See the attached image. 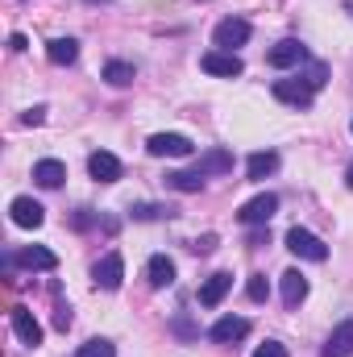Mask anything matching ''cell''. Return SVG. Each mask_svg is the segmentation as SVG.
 <instances>
[{"label":"cell","mask_w":353,"mask_h":357,"mask_svg":"<svg viewBox=\"0 0 353 357\" xmlns=\"http://www.w3.org/2000/svg\"><path fill=\"white\" fill-rule=\"evenodd\" d=\"M287 250H291L295 258H308V262H324V258H329V245H324V241H320L316 233L299 229V225H295V229L287 233Z\"/></svg>","instance_id":"6da1fadb"},{"label":"cell","mask_w":353,"mask_h":357,"mask_svg":"<svg viewBox=\"0 0 353 357\" xmlns=\"http://www.w3.org/2000/svg\"><path fill=\"white\" fill-rule=\"evenodd\" d=\"M250 21L246 17H225L216 29H212V42H216V50H233V46H246L250 42Z\"/></svg>","instance_id":"7a4b0ae2"},{"label":"cell","mask_w":353,"mask_h":357,"mask_svg":"<svg viewBox=\"0 0 353 357\" xmlns=\"http://www.w3.org/2000/svg\"><path fill=\"white\" fill-rule=\"evenodd\" d=\"M200 67H204L208 75H216V79H237V75L246 71V63H241L233 50H208V54L200 59Z\"/></svg>","instance_id":"3957f363"},{"label":"cell","mask_w":353,"mask_h":357,"mask_svg":"<svg viewBox=\"0 0 353 357\" xmlns=\"http://www.w3.org/2000/svg\"><path fill=\"white\" fill-rule=\"evenodd\" d=\"M8 324H13V333H17V341L21 345H42V324H38V316L25 307V303H17L13 312H8Z\"/></svg>","instance_id":"277c9868"},{"label":"cell","mask_w":353,"mask_h":357,"mask_svg":"<svg viewBox=\"0 0 353 357\" xmlns=\"http://www.w3.org/2000/svg\"><path fill=\"white\" fill-rule=\"evenodd\" d=\"M146 150L154 154V158H191V137H183V133H154L150 142H146Z\"/></svg>","instance_id":"5b68a950"},{"label":"cell","mask_w":353,"mask_h":357,"mask_svg":"<svg viewBox=\"0 0 353 357\" xmlns=\"http://www.w3.org/2000/svg\"><path fill=\"white\" fill-rule=\"evenodd\" d=\"M274 212H278V195L262 191V195H254V199H246V204L237 208V220L254 229V225H266V220H270Z\"/></svg>","instance_id":"8992f818"},{"label":"cell","mask_w":353,"mask_h":357,"mask_svg":"<svg viewBox=\"0 0 353 357\" xmlns=\"http://www.w3.org/2000/svg\"><path fill=\"white\" fill-rule=\"evenodd\" d=\"M8 216H13V225H17V229H42L46 208H42L33 195H17V199L8 204Z\"/></svg>","instance_id":"52a82bcc"},{"label":"cell","mask_w":353,"mask_h":357,"mask_svg":"<svg viewBox=\"0 0 353 357\" xmlns=\"http://www.w3.org/2000/svg\"><path fill=\"white\" fill-rule=\"evenodd\" d=\"M303 59H308V46H303V42H295V38H287V42H278V46H270V50H266V63H270L274 71L299 67Z\"/></svg>","instance_id":"ba28073f"},{"label":"cell","mask_w":353,"mask_h":357,"mask_svg":"<svg viewBox=\"0 0 353 357\" xmlns=\"http://www.w3.org/2000/svg\"><path fill=\"white\" fill-rule=\"evenodd\" d=\"M91 278H96V287H104V291H117L121 282H125V258L112 250V254H104L96 270H91Z\"/></svg>","instance_id":"9c48e42d"},{"label":"cell","mask_w":353,"mask_h":357,"mask_svg":"<svg viewBox=\"0 0 353 357\" xmlns=\"http://www.w3.org/2000/svg\"><path fill=\"white\" fill-rule=\"evenodd\" d=\"M208 337H212L216 345H233V341H246V337H250V320H246V316H220V320L208 328Z\"/></svg>","instance_id":"30bf717a"},{"label":"cell","mask_w":353,"mask_h":357,"mask_svg":"<svg viewBox=\"0 0 353 357\" xmlns=\"http://www.w3.org/2000/svg\"><path fill=\"white\" fill-rule=\"evenodd\" d=\"M229 291H233V274H229V270L212 274V278H208V282L200 287V307H220Z\"/></svg>","instance_id":"8fae6325"},{"label":"cell","mask_w":353,"mask_h":357,"mask_svg":"<svg viewBox=\"0 0 353 357\" xmlns=\"http://www.w3.org/2000/svg\"><path fill=\"white\" fill-rule=\"evenodd\" d=\"M8 262H17V266H25V270H54L59 266V254L46 250V245H25V250L13 254Z\"/></svg>","instance_id":"7c38bea8"},{"label":"cell","mask_w":353,"mask_h":357,"mask_svg":"<svg viewBox=\"0 0 353 357\" xmlns=\"http://www.w3.org/2000/svg\"><path fill=\"white\" fill-rule=\"evenodd\" d=\"M274 96H278L283 104H295V108H312V96H316V91L308 88L303 79H278V84H274Z\"/></svg>","instance_id":"4fadbf2b"},{"label":"cell","mask_w":353,"mask_h":357,"mask_svg":"<svg viewBox=\"0 0 353 357\" xmlns=\"http://www.w3.org/2000/svg\"><path fill=\"white\" fill-rule=\"evenodd\" d=\"M88 171H91L96 183H117V178H121V158L108 154V150H96L88 158Z\"/></svg>","instance_id":"5bb4252c"},{"label":"cell","mask_w":353,"mask_h":357,"mask_svg":"<svg viewBox=\"0 0 353 357\" xmlns=\"http://www.w3.org/2000/svg\"><path fill=\"white\" fill-rule=\"evenodd\" d=\"M350 354H353V320H341L324 341V357H350Z\"/></svg>","instance_id":"9a60e30c"},{"label":"cell","mask_w":353,"mask_h":357,"mask_svg":"<svg viewBox=\"0 0 353 357\" xmlns=\"http://www.w3.org/2000/svg\"><path fill=\"white\" fill-rule=\"evenodd\" d=\"M195 171H200V175H229V171H233V154L220 150V146H216V150H204L200 162H195Z\"/></svg>","instance_id":"2e32d148"},{"label":"cell","mask_w":353,"mask_h":357,"mask_svg":"<svg viewBox=\"0 0 353 357\" xmlns=\"http://www.w3.org/2000/svg\"><path fill=\"white\" fill-rule=\"evenodd\" d=\"M146 278H150V287H158V291L171 287V282H175V262H171L167 254H154V258L146 262Z\"/></svg>","instance_id":"e0dca14e"},{"label":"cell","mask_w":353,"mask_h":357,"mask_svg":"<svg viewBox=\"0 0 353 357\" xmlns=\"http://www.w3.org/2000/svg\"><path fill=\"white\" fill-rule=\"evenodd\" d=\"M303 299H308V278H303L299 270H287V274H283V303H287V307H299Z\"/></svg>","instance_id":"ac0fdd59"},{"label":"cell","mask_w":353,"mask_h":357,"mask_svg":"<svg viewBox=\"0 0 353 357\" xmlns=\"http://www.w3.org/2000/svg\"><path fill=\"white\" fill-rule=\"evenodd\" d=\"M46 59H50L54 67H71V63L80 59V46H75V38H54V42L46 46Z\"/></svg>","instance_id":"d6986e66"},{"label":"cell","mask_w":353,"mask_h":357,"mask_svg":"<svg viewBox=\"0 0 353 357\" xmlns=\"http://www.w3.org/2000/svg\"><path fill=\"white\" fill-rule=\"evenodd\" d=\"M33 178H38L42 187H63V178H67V167H63L59 158H42V162L33 167Z\"/></svg>","instance_id":"ffe728a7"},{"label":"cell","mask_w":353,"mask_h":357,"mask_svg":"<svg viewBox=\"0 0 353 357\" xmlns=\"http://www.w3.org/2000/svg\"><path fill=\"white\" fill-rule=\"evenodd\" d=\"M278 171V154L274 150H258V154H250V162H246V175L250 178H266Z\"/></svg>","instance_id":"44dd1931"},{"label":"cell","mask_w":353,"mask_h":357,"mask_svg":"<svg viewBox=\"0 0 353 357\" xmlns=\"http://www.w3.org/2000/svg\"><path fill=\"white\" fill-rule=\"evenodd\" d=\"M133 75H137V71H133L129 63H121V59L104 63V79H108L112 88H129V84H133Z\"/></svg>","instance_id":"7402d4cb"},{"label":"cell","mask_w":353,"mask_h":357,"mask_svg":"<svg viewBox=\"0 0 353 357\" xmlns=\"http://www.w3.org/2000/svg\"><path fill=\"white\" fill-rule=\"evenodd\" d=\"M167 187H175V191H187V195H191V191L204 187V175H200V171H171V175H167Z\"/></svg>","instance_id":"603a6c76"},{"label":"cell","mask_w":353,"mask_h":357,"mask_svg":"<svg viewBox=\"0 0 353 357\" xmlns=\"http://www.w3.org/2000/svg\"><path fill=\"white\" fill-rule=\"evenodd\" d=\"M299 79H303V84H308L312 91H320L324 84H329V67H324V63H312V67H308Z\"/></svg>","instance_id":"cb8c5ba5"},{"label":"cell","mask_w":353,"mask_h":357,"mask_svg":"<svg viewBox=\"0 0 353 357\" xmlns=\"http://www.w3.org/2000/svg\"><path fill=\"white\" fill-rule=\"evenodd\" d=\"M246 295H250L254 303H266V295H270V282H266V274H250V282H246Z\"/></svg>","instance_id":"d4e9b609"},{"label":"cell","mask_w":353,"mask_h":357,"mask_svg":"<svg viewBox=\"0 0 353 357\" xmlns=\"http://www.w3.org/2000/svg\"><path fill=\"white\" fill-rule=\"evenodd\" d=\"M133 216H137V220H158V216H175V208H163V204H137Z\"/></svg>","instance_id":"484cf974"},{"label":"cell","mask_w":353,"mask_h":357,"mask_svg":"<svg viewBox=\"0 0 353 357\" xmlns=\"http://www.w3.org/2000/svg\"><path fill=\"white\" fill-rule=\"evenodd\" d=\"M80 357H117V349H112V341H88L84 349H80Z\"/></svg>","instance_id":"4316f807"},{"label":"cell","mask_w":353,"mask_h":357,"mask_svg":"<svg viewBox=\"0 0 353 357\" xmlns=\"http://www.w3.org/2000/svg\"><path fill=\"white\" fill-rule=\"evenodd\" d=\"M254 357H287V345H278V341H266L254 349Z\"/></svg>","instance_id":"83f0119b"},{"label":"cell","mask_w":353,"mask_h":357,"mask_svg":"<svg viewBox=\"0 0 353 357\" xmlns=\"http://www.w3.org/2000/svg\"><path fill=\"white\" fill-rule=\"evenodd\" d=\"M212 250H216V237L212 233H204V237L191 241V254H212Z\"/></svg>","instance_id":"f1b7e54d"},{"label":"cell","mask_w":353,"mask_h":357,"mask_svg":"<svg viewBox=\"0 0 353 357\" xmlns=\"http://www.w3.org/2000/svg\"><path fill=\"white\" fill-rule=\"evenodd\" d=\"M21 121H25V125H42V121H46V108L38 104V108H29V112H25Z\"/></svg>","instance_id":"f546056e"},{"label":"cell","mask_w":353,"mask_h":357,"mask_svg":"<svg viewBox=\"0 0 353 357\" xmlns=\"http://www.w3.org/2000/svg\"><path fill=\"white\" fill-rule=\"evenodd\" d=\"M8 50L21 54V50H25V33H13V38H8Z\"/></svg>","instance_id":"4dcf8cb0"},{"label":"cell","mask_w":353,"mask_h":357,"mask_svg":"<svg viewBox=\"0 0 353 357\" xmlns=\"http://www.w3.org/2000/svg\"><path fill=\"white\" fill-rule=\"evenodd\" d=\"M54 324H59V328H67V324H71V307H59V316H54Z\"/></svg>","instance_id":"1f68e13d"},{"label":"cell","mask_w":353,"mask_h":357,"mask_svg":"<svg viewBox=\"0 0 353 357\" xmlns=\"http://www.w3.org/2000/svg\"><path fill=\"white\" fill-rule=\"evenodd\" d=\"M345 183H350V191H353V162H350V171H345Z\"/></svg>","instance_id":"d6a6232c"},{"label":"cell","mask_w":353,"mask_h":357,"mask_svg":"<svg viewBox=\"0 0 353 357\" xmlns=\"http://www.w3.org/2000/svg\"><path fill=\"white\" fill-rule=\"evenodd\" d=\"M350 129H353V125H350Z\"/></svg>","instance_id":"836d02e7"}]
</instances>
